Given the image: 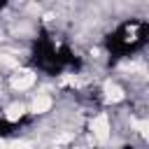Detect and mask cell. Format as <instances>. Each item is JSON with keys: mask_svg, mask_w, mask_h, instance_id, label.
Here are the masks:
<instances>
[{"mask_svg": "<svg viewBox=\"0 0 149 149\" xmlns=\"http://www.w3.org/2000/svg\"><path fill=\"white\" fill-rule=\"evenodd\" d=\"M37 79L40 74L33 70V68H26V65H19L14 68L9 74H5V84L12 93H28L37 86Z\"/></svg>", "mask_w": 149, "mask_h": 149, "instance_id": "6da1fadb", "label": "cell"}, {"mask_svg": "<svg viewBox=\"0 0 149 149\" xmlns=\"http://www.w3.org/2000/svg\"><path fill=\"white\" fill-rule=\"evenodd\" d=\"M26 107H28L30 116H37V119L49 116L54 112V107H56V95L49 93V91H35V93H30Z\"/></svg>", "mask_w": 149, "mask_h": 149, "instance_id": "7a4b0ae2", "label": "cell"}]
</instances>
